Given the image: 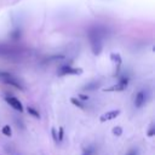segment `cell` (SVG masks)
<instances>
[{"mask_svg":"<svg viewBox=\"0 0 155 155\" xmlns=\"http://www.w3.org/2000/svg\"><path fill=\"white\" fill-rule=\"evenodd\" d=\"M90 41H91V47L94 54H99L102 51V33L98 29H92L88 34Z\"/></svg>","mask_w":155,"mask_h":155,"instance_id":"1","label":"cell"},{"mask_svg":"<svg viewBox=\"0 0 155 155\" xmlns=\"http://www.w3.org/2000/svg\"><path fill=\"white\" fill-rule=\"evenodd\" d=\"M127 85H128V79L125 78V76H122V78L120 79V81H119L116 85H113V86H110V87L103 88V91H104V92H114V91L117 92V91H124V90H126Z\"/></svg>","mask_w":155,"mask_h":155,"instance_id":"2","label":"cell"},{"mask_svg":"<svg viewBox=\"0 0 155 155\" xmlns=\"http://www.w3.org/2000/svg\"><path fill=\"white\" fill-rule=\"evenodd\" d=\"M81 73H82L81 68H73V67H69V65L61 67L59 70H58L59 75H79Z\"/></svg>","mask_w":155,"mask_h":155,"instance_id":"3","label":"cell"},{"mask_svg":"<svg viewBox=\"0 0 155 155\" xmlns=\"http://www.w3.org/2000/svg\"><path fill=\"white\" fill-rule=\"evenodd\" d=\"M119 115H120V110H119V109H116V110H110V111H108V113H104V114L99 117V120H101V122H105V121H109V120L115 119V117L119 116Z\"/></svg>","mask_w":155,"mask_h":155,"instance_id":"4","label":"cell"},{"mask_svg":"<svg viewBox=\"0 0 155 155\" xmlns=\"http://www.w3.org/2000/svg\"><path fill=\"white\" fill-rule=\"evenodd\" d=\"M5 99H6V102H7L13 109H16V110H18V111H23L22 103H21L17 98H15V97H6Z\"/></svg>","mask_w":155,"mask_h":155,"instance_id":"5","label":"cell"},{"mask_svg":"<svg viewBox=\"0 0 155 155\" xmlns=\"http://www.w3.org/2000/svg\"><path fill=\"white\" fill-rule=\"evenodd\" d=\"M145 102V93H144V91H139L137 94H136V99H134V105L137 107V108H139V107H142L143 105V103Z\"/></svg>","mask_w":155,"mask_h":155,"instance_id":"6","label":"cell"},{"mask_svg":"<svg viewBox=\"0 0 155 155\" xmlns=\"http://www.w3.org/2000/svg\"><path fill=\"white\" fill-rule=\"evenodd\" d=\"M4 82H6V84H8V85H12V86H15L16 88H23L21 85H19V82H17L16 80H15V78H12V75L11 76H8V78H4Z\"/></svg>","mask_w":155,"mask_h":155,"instance_id":"7","label":"cell"},{"mask_svg":"<svg viewBox=\"0 0 155 155\" xmlns=\"http://www.w3.org/2000/svg\"><path fill=\"white\" fill-rule=\"evenodd\" d=\"M110 58H111V61L116 64V71L119 70V67H120V64H121V57H120V54L119 53H111L110 54Z\"/></svg>","mask_w":155,"mask_h":155,"instance_id":"8","label":"cell"},{"mask_svg":"<svg viewBox=\"0 0 155 155\" xmlns=\"http://www.w3.org/2000/svg\"><path fill=\"white\" fill-rule=\"evenodd\" d=\"M1 132H2L5 136H7V137H11V136H12V130H11V127H10L8 125H5V126L2 127V130H1Z\"/></svg>","mask_w":155,"mask_h":155,"instance_id":"9","label":"cell"},{"mask_svg":"<svg viewBox=\"0 0 155 155\" xmlns=\"http://www.w3.org/2000/svg\"><path fill=\"white\" fill-rule=\"evenodd\" d=\"M27 110H28V113H29L30 115H33L34 117H36V119H40V114H39V113H38V111H36L34 108H31V107H28V109H27Z\"/></svg>","mask_w":155,"mask_h":155,"instance_id":"10","label":"cell"},{"mask_svg":"<svg viewBox=\"0 0 155 155\" xmlns=\"http://www.w3.org/2000/svg\"><path fill=\"white\" fill-rule=\"evenodd\" d=\"M113 134L114 136H116V137H119V136H121L122 134V128L120 127V126H115L114 128H113Z\"/></svg>","mask_w":155,"mask_h":155,"instance_id":"11","label":"cell"},{"mask_svg":"<svg viewBox=\"0 0 155 155\" xmlns=\"http://www.w3.org/2000/svg\"><path fill=\"white\" fill-rule=\"evenodd\" d=\"M70 102H71V103H73V104H74L75 107H78V108H80V109H82V108H84V105H82V103H81V102H80L79 99H76V98H71V99H70Z\"/></svg>","mask_w":155,"mask_h":155,"instance_id":"12","label":"cell"},{"mask_svg":"<svg viewBox=\"0 0 155 155\" xmlns=\"http://www.w3.org/2000/svg\"><path fill=\"white\" fill-rule=\"evenodd\" d=\"M63 136H64V130H63V127H59L58 128V134H57L58 142H62L63 140Z\"/></svg>","mask_w":155,"mask_h":155,"instance_id":"13","label":"cell"},{"mask_svg":"<svg viewBox=\"0 0 155 155\" xmlns=\"http://www.w3.org/2000/svg\"><path fill=\"white\" fill-rule=\"evenodd\" d=\"M154 133H155V126H154V125H151V126H150V128H149V131H148V136H149V137H153V136H154Z\"/></svg>","mask_w":155,"mask_h":155,"instance_id":"14","label":"cell"},{"mask_svg":"<svg viewBox=\"0 0 155 155\" xmlns=\"http://www.w3.org/2000/svg\"><path fill=\"white\" fill-rule=\"evenodd\" d=\"M51 133H52V137H53L54 142H58V137H57V133H56V128H54V127H52V130H51Z\"/></svg>","mask_w":155,"mask_h":155,"instance_id":"15","label":"cell"},{"mask_svg":"<svg viewBox=\"0 0 155 155\" xmlns=\"http://www.w3.org/2000/svg\"><path fill=\"white\" fill-rule=\"evenodd\" d=\"M93 86H97V84H90V85H86L85 88H86V90H93V88H94Z\"/></svg>","mask_w":155,"mask_h":155,"instance_id":"16","label":"cell"},{"mask_svg":"<svg viewBox=\"0 0 155 155\" xmlns=\"http://www.w3.org/2000/svg\"><path fill=\"white\" fill-rule=\"evenodd\" d=\"M92 153H93V150H92V148H90V149H87V150H85L82 155H92Z\"/></svg>","mask_w":155,"mask_h":155,"instance_id":"17","label":"cell"},{"mask_svg":"<svg viewBox=\"0 0 155 155\" xmlns=\"http://www.w3.org/2000/svg\"><path fill=\"white\" fill-rule=\"evenodd\" d=\"M79 98H80L81 101H87V99H88V97H87L86 94H79Z\"/></svg>","mask_w":155,"mask_h":155,"instance_id":"18","label":"cell"},{"mask_svg":"<svg viewBox=\"0 0 155 155\" xmlns=\"http://www.w3.org/2000/svg\"><path fill=\"white\" fill-rule=\"evenodd\" d=\"M127 155H137V153H136L134 150H131V151H130V153H128Z\"/></svg>","mask_w":155,"mask_h":155,"instance_id":"19","label":"cell"}]
</instances>
